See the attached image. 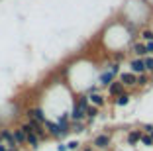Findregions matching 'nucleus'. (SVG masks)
I'll list each match as a JSON object with an SVG mask.
<instances>
[{
  "label": "nucleus",
  "mask_w": 153,
  "mask_h": 151,
  "mask_svg": "<svg viewBox=\"0 0 153 151\" xmlns=\"http://www.w3.org/2000/svg\"><path fill=\"white\" fill-rule=\"evenodd\" d=\"M122 73V65L120 63H110L108 69H104L98 77V86L100 89H108V85L112 80H116V77Z\"/></svg>",
  "instance_id": "nucleus-1"
},
{
  "label": "nucleus",
  "mask_w": 153,
  "mask_h": 151,
  "mask_svg": "<svg viewBox=\"0 0 153 151\" xmlns=\"http://www.w3.org/2000/svg\"><path fill=\"white\" fill-rule=\"evenodd\" d=\"M118 79H120V83L126 86L128 90L137 89V75H134L131 71H122L120 75H118Z\"/></svg>",
  "instance_id": "nucleus-2"
},
{
  "label": "nucleus",
  "mask_w": 153,
  "mask_h": 151,
  "mask_svg": "<svg viewBox=\"0 0 153 151\" xmlns=\"http://www.w3.org/2000/svg\"><path fill=\"white\" fill-rule=\"evenodd\" d=\"M43 128H45V132H47V135H49L51 139H65L63 138V129H61V126H59L57 122L47 120L43 124Z\"/></svg>",
  "instance_id": "nucleus-3"
},
{
  "label": "nucleus",
  "mask_w": 153,
  "mask_h": 151,
  "mask_svg": "<svg viewBox=\"0 0 153 151\" xmlns=\"http://www.w3.org/2000/svg\"><path fill=\"white\" fill-rule=\"evenodd\" d=\"M110 143H112V135H110L108 132L98 133V135H94V139H92V147H94V149H108Z\"/></svg>",
  "instance_id": "nucleus-4"
},
{
  "label": "nucleus",
  "mask_w": 153,
  "mask_h": 151,
  "mask_svg": "<svg viewBox=\"0 0 153 151\" xmlns=\"http://www.w3.org/2000/svg\"><path fill=\"white\" fill-rule=\"evenodd\" d=\"M26 116H30V118L37 120L39 124H45V122L49 120V118H47V114H45V110H43L41 106H36V108H30V110H26Z\"/></svg>",
  "instance_id": "nucleus-5"
},
{
  "label": "nucleus",
  "mask_w": 153,
  "mask_h": 151,
  "mask_svg": "<svg viewBox=\"0 0 153 151\" xmlns=\"http://www.w3.org/2000/svg\"><path fill=\"white\" fill-rule=\"evenodd\" d=\"M106 90H108V96L110 98H116V96H120L122 92H126L128 89L120 83V79H116V80H112V83L108 85V89H106Z\"/></svg>",
  "instance_id": "nucleus-6"
},
{
  "label": "nucleus",
  "mask_w": 153,
  "mask_h": 151,
  "mask_svg": "<svg viewBox=\"0 0 153 151\" xmlns=\"http://www.w3.org/2000/svg\"><path fill=\"white\" fill-rule=\"evenodd\" d=\"M130 71L134 73V75H143V73H147L145 71V61H143V57H134L130 61Z\"/></svg>",
  "instance_id": "nucleus-7"
},
{
  "label": "nucleus",
  "mask_w": 153,
  "mask_h": 151,
  "mask_svg": "<svg viewBox=\"0 0 153 151\" xmlns=\"http://www.w3.org/2000/svg\"><path fill=\"white\" fill-rule=\"evenodd\" d=\"M141 135H143V129H140V128H135V129H130V132L126 133V143L128 145H137L140 143V139H141Z\"/></svg>",
  "instance_id": "nucleus-8"
},
{
  "label": "nucleus",
  "mask_w": 153,
  "mask_h": 151,
  "mask_svg": "<svg viewBox=\"0 0 153 151\" xmlns=\"http://www.w3.org/2000/svg\"><path fill=\"white\" fill-rule=\"evenodd\" d=\"M128 53H134L135 57H147V51H145V43L143 41H131L130 51Z\"/></svg>",
  "instance_id": "nucleus-9"
},
{
  "label": "nucleus",
  "mask_w": 153,
  "mask_h": 151,
  "mask_svg": "<svg viewBox=\"0 0 153 151\" xmlns=\"http://www.w3.org/2000/svg\"><path fill=\"white\" fill-rule=\"evenodd\" d=\"M131 102V90H126V92H122L120 96L114 98V104L116 106H128Z\"/></svg>",
  "instance_id": "nucleus-10"
},
{
  "label": "nucleus",
  "mask_w": 153,
  "mask_h": 151,
  "mask_svg": "<svg viewBox=\"0 0 153 151\" xmlns=\"http://www.w3.org/2000/svg\"><path fill=\"white\" fill-rule=\"evenodd\" d=\"M88 100H90V104H92V106H96V108H102L104 104H106V96H104V94H100V92L88 94Z\"/></svg>",
  "instance_id": "nucleus-11"
},
{
  "label": "nucleus",
  "mask_w": 153,
  "mask_h": 151,
  "mask_svg": "<svg viewBox=\"0 0 153 151\" xmlns=\"http://www.w3.org/2000/svg\"><path fill=\"white\" fill-rule=\"evenodd\" d=\"M39 141H41V139L37 138V135H36L33 132L26 133V145H30L32 149H37V147H39Z\"/></svg>",
  "instance_id": "nucleus-12"
},
{
  "label": "nucleus",
  "mask_w": 153,
  "mask_h": 151,
  "mask_svg": "<svg viewBox=\"0 0 153 151\" xmlns=\"http://www.w3.org/2000/svg\"><path fill=\"white\" fill-rule=\"evenodd\" d=\"M98 114H100V108H96V106H92V104H90V106L86 108V124L94 122L96 118H98Z\"/></svg>",
  "instance_id": "nucleus-13"
},
{
  "label": "nucleus",
  "mask_w": 153,
  "mask_h": 151,
  "mask_svg": "<svg viewBox=\"0 0 153 151\" xmlns=\"http://www.w3.org/2000/svg\"><path fill=\"white\" fill-rule=\"evenodd\" d=\"M151 83V75L149 73H143V75H137V89H145Z\"/></svg>",
  "instance_id": "nucleus-14"
},
{
  "label": "nucleus",
  "mask_w": 153,
  "mask_h": 151,
  "mask_svg": "<svg viewBox=\"0 0 153 151\" xmlns=\"http://www.w3.org/2000/svg\"><path fill=\"white\" fill-rule=\"evenodd\" d=\"M12 132H14V139H16V143H18V147L26 145V133H24V132H22L20 128L12 129Z\"/></svg>",
  "instance_id": "nucleus-15"
},
{
  "label": "nucleus",
  "mask_w": 153,
  "mask_h": 151,
  "mask_svg": "<svg viewBox=\"0 0 153 151\" xmlns=\"http://www.w3.org/2000/svg\"><path fill=\"white\" fill-rule=\"evenodd\" d=\"M86 129V122H71V133H82Z\"/></svg>",
  "instance_id": "nucleus-16"
},
{
  "label": "nucleus",
  "mask_w": 153,
  "mask_h": 151,
  "mask_svg": "<svg viewBox=\"0 0 153 151\" xmlns=\"http://www.w3.org/2000/svg\"><path fill=\"white\" fill-rule=\"evenodd\" d=\"M140 37H141V41H143V43H147V41H153V30L145 28V30L140 33Z\"/></svg>",
  "instance_id": "nucleus-17"
},
{
  "label": "nucleus",
  "mask_w": 153,
  "mask_h": 151,
  "mask_svg": "<svg viewBox=\"0 0 153 151\" xmlns=\"http://www.w3.org/2000/svg\"><path fill=\"white\" fill-rule=\"evenodd\" d=\"M140 143L143 147H153V138L149 135V133H143V135H141V139H140Z\"/></svg>",
  "instance_id": "nucleus-18"
},
{
  "label": "nucleus",
  "mask_w": 153,
  "mask_h": 151,
  "mask_svg": "<svg viewBox=\"0 0 153 151\" xmlns=\"http://www.w3.org/2000/svg\"><path fill=\"white\" fill-rule=\"evenodd\" d=\"M143 61H145V71H147L149 75H153V55L143 57Z\"/></svg>",
  "instance_id": "nucleus-19"
},
{
  "label": "nucleus",
  "mask_w": 153,
  "mask_h": 151,
  "mask_svg": "<svg viewBox=\"0 0 153 151\" xmlns=\"http://www.w3.org/2000/svg\"><path fill=\"white\" fill-rule=\"evenodd\" d=\"M112 57H114V63H122V61H126L128 51H118V53H112Z\"/></svg>",
  "instance_id": "nucleus-20"
},
{
  "label": "nucleus",
  "mask_w": 153,
  "mask_h": 151,
  "mask_svg": "<svg viewBox=\"0 0 153 151\" xmlns=\"http://www.w3.org/2000/svg\"><path fill=\"white\" fill-rule=\"evenodd\" d=\"M79 147H81V141H79V139H73V141L67 143V149H69V151H76Z\"/></svg>",
  "instance_id": "nucleus-21"
},
{
  "label": "nucleus",
  "mask_w": 153,
  "mask_h": 151,
  "mask_svg": "<svg viewBox=\"0 0 153 151\" xmlns=\"http://www.w3.org/2000/svg\"><path fill=\"white\" fill-rule=\"evenodd\" d=\"M141 129H143V133H151L153 132V124H143Z\"/></svg>",
  "instance_id": "nucleus-22"
},
{
  "label": "nucleus",
  "mask_w": 153,
  "mask_h": 151,
  "mask_svg": "<svg viewBox=\"0 0 153 151\" xmlns=\"http://www.w3.org/2000/svg\"><path fill=\"white\" fill-rule=\"evenodd\" d=\"M145 51H147V55H153V41H147V43H145Z\"/></svg>",
  "instance_id": "nucleus-23"
},
{
  "label": "nucleus",
  "mask_w": 153,
  "mask_h": 151,
  "mask_svg": "<svg viewBox=\"0 0 153 151\" xmlns=\"http://www.w3.org/2000/svg\"><path fill=\"white\" fill-rule=\"evenodd\" d=\"M57 151H69L67 149V143H59V145H57Z\"/></svg>",
  "instance_id": "nucleus-24"
},
{
  "label": "nucleus",
  "mask_w": 153,
  "mask_h": 151,
  "mask_svg": "<svg viewBox=\"0 0 153 151\" xmlns=\"http://www.w3.org/2000/svg\"><path fill=\"white\" fill-rule=\"evenodd\" d=\"M0 151H10L8 147H6V143H4V141H0Z\"/></svg>",
  "instance_id": "nucleus-25"
},
{
  "label": "nucleus",
  "mask_w": 153,
  "mask_h": 151,
  "mask_svg": "<svg viewBox=\"0 0 153 151\" xmlns=\"http://www.w3.org/2000/svg\"><path fill=\"white\" fill-rule=\"evenodd\" d=\"M82 151H94V147H92V145H90V147H85Z\"/></svg>",
  "instance_id": "nucleus-26"
},
{
  "label": "nucleus",
  "mask_w": 153,
  "mask_h": 151,
  "mask_svg": "<svg viewBox=\"0 0 153 151\" xmlns=\"http://www.w3.org/2000/svg\"><path fill=\"white\" fill-rule=\"evenodd\" d=\"M149 135H151V138H153V132H151V133H149Z\"/></svg>",
  "instance_id": "nucleus-27"
},
{
  "label": "nucleus",
  "mask_w": 153,
  "mask_h": 151,
  "mask_svg": "<svg viewBox=\"0 0 153 151\" xmlns=\"http://www.w3.org/2000/svg\"><path fill=\"white\" fill-rule=\"evenodd\" d=\"M10 151H14V149H10Z\"/></svg>",
  "instance_id": "nucleus-28"
}]
</instances>
